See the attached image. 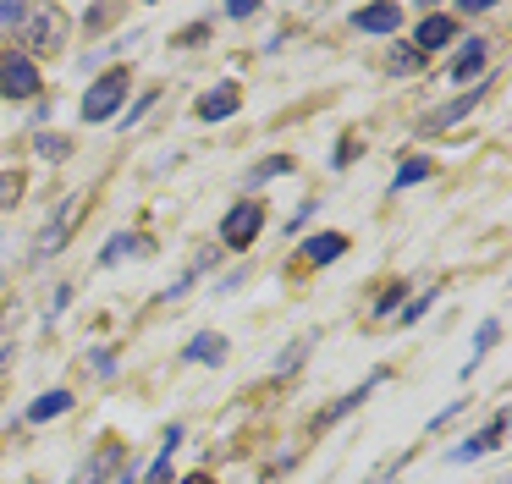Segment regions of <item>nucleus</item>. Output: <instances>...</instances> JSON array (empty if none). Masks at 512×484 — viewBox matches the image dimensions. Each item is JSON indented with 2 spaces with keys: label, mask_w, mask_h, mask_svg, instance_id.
Wrapping results in <instances>:
<instances>
[{
  "label": "nucleus",
  "mask_w": 512,
  "mask_h": 484,
  "mask_svg": "<svg viewBox=\"0 0 512 484\" xmlns=\"http://www.w3.org/2000/svg\"><path fill=\"white\" fill-rule=\"evenodd\" d=\"M144 484H177L171 479V451H160L155 462H149V473H144Z\"/></svg>",
  "instance_id": "obj_25"
},
{
  "label": "nucleus",
  "mask_w": 512,
  "mask_h": 484,
  "mask_svg": "<svg viewBox=\"0 0 512 484\" xmlns=\"http://www.w3.org/2000/svg\"><path fill=\"white\" fill-rule=\"evenodd\" d=\"M281 171H292V160H281V154H270V160H259L254 171H248V187H265V182H276Z\"/></svg>",
  "instance_id": "obj_18"
},
{
  "label": "nucleus",
  "mask_w": 512,
  "mask_h": 484,
  "mask_svg": "<svg viewBox=\"0 0 512 484\" xmlns=\"http://www.w3.org/2000/svg\"><path fill=\"white\" fill-rule=\"evenodd\" d=\"M386 380H391V374H386V369H375V380H364V385H358V391H347L342 402H331V407H325V424H331V418H342V413H353V407L364 402V396L375 391V385H386Z\"/></svg>",
  "instance_id": "obj_17"
},
{
  "label": "nucleus",
  "mask_w": 512,
  "mask_h": 484,
  "mask_svg": "<svg viewBox=\"0 0 512 484\" xmlns=\"http://www.w3.org/2000/svg\"><path fill=\"white\" fill-rule=\"evenodd\" d=\"M34 149L45 154V160H67V154H72V143H67V138H56V132H39V138H34Z\"/></svg>",
  "instance_id": "obj_22"
},
{
  "label": "nucleus",
  "mask_w": 512,
  "mask_h": 484,
  "mask_svg": "<svg viewBox=\"0 0 512 484\" xmlns=\"http://www.w3.org/2000/svg\"><path fill=\"white\" fill-rule=\"evenodd\" d=\"M83 204L89 198L83 193H72V198H61L56 209H50V220H45V231L34 237V259H50V253H61L72 242V231H78V220H83Z\"/></svg>",
  "instance_id": "obj_2"
},
{
  "label": "nucleus",
  "mask_w": 512,
  "mask_h": 484,
  "mask_svg": "<svg viewBox=\"0 0 512 484\" xmlns=\"http://www.w3.org/2000/svg\"><path fill=\"white\" fill-rule=\"evenodd\" d=\"M61 39H67V17L56 6H34L23 17V55L39 66V55H56Z\"/></svg>",
  "instance_id": "obj_1"
},
{
  "label": "nucleus",
  "mask_w": 512,
  "mask_h": 484,
  "mask_svg": "<svg viewBox=\"0 0 512 484\" xmlns=\"http://www.w3.org/2000/svg\"><path fill=\"white\" fill-rule=\"evenodd\" d=\"M72 407V391H45L28 402V424H50V418H61Z\"/></svg>",
  "instance_id": "obj_13"
},
{
  "label": "nucleus",
  "mask_w": 512,
  "mask_h": 484,
  "mask_svg": "<svg viewBox=\"0 0 512 484\" xmlns=\"http://www.w3.org/2000/svg\"><path fill=\"white\" fill-rule=\"evenodd\" d=\"M116 468H122V446H116V440H100V446L89 451V462L78 468V479H72V484H111Z\"/></svg>",
  "instance_id": "obj_6"
},
{
  "label": "nucleus",
  "mask_w": 512,
  "mask_h": 484,
  "mask_svg": "<svg viewBox=\"0 0 512 484\" xmlns=\"http://www.w3.org/2000/svg\"><path fill=\"white\" fill-rule=\"evenodd\" d=\"M204 39H210V28H204V22H199V28H182L177 33V44H204Z\"/></svg>",
  "instance_id": "obj_30"
},
{
  "label": "nucleus",
  "mask_w": 512,
  "mask_h": 484,
  "mask_svg": "<svg viewBox=\"0 0 512 484\" xmlns=\"http://www.w3.org/2000/svg\"><path fill=\"white\" fill-rule=\"evenodd\" d=\"M23 17H28L23 6H0V28H6V22H23Z\"/></svg>",
  "instance_id": "obj_32"
},
{
  "label": "nucleus",
  "mask_w": 512,
  "mask_h": 484,
  "mask_svg": "<svg viewBox=\"0 0 512 484\" xmlns=\"http://www.w3.org/2000/svg\"><path fill=\"white\" fill-rule=\"evenodd\" d=\"M413 66H424L419 50H397V55H391V72H413Z\"/></svg>",
  "instance_id": "obj_26"
},
{
  "label": "nucleus",
  "mask_w": 512,
  "mask_h": 484,
  "mask_svg": "<svg viewBox=\"0 0 512 484\" xmlns=\"http://www.w3.org/2000/svg\"><path fill=\"white\" fill-rule=\"evenodd\" d=\"M265 231V209H259V198H243V204H232L226 209V220H221V242L226 248H254V237Z\"/></svg>",
  "instance_id": "obj_4"
},
{
  "label": "nucleus",
  "mask_w": 512,
  "mask_h": 484,
  "mask_svg": "<svg viewBox=\"0 0 512 484\" xmlns=\"http://www.w3.org/2000/svg\"><path fill=\"white\" fill-rule=\"evenodd\" d=\"M496 336H501V325H496V319H485V325H479V336H474V358H468V369H463V374H474V369H479V358H485V352L496 347Z\"/></svg>",
  "instance_id": "obj_19"
},
{
  "label": "nucleus",
  "mask_w": 512,
  "mask_h": 484,
  "mask_svg": "<svg viewBox=\"0 0 512 484\" xmlns=\"http://www.w3.org/2000/svg\"><path fill=\"white\" fill-rule=\"evenodd\" d=\"M303 347H309V341H298L292 352H281V358H276V369H292V363H303Z\"/></svg>",
  "instance_id": "obj_31"
},
{
  "label": "nucleus",
  "mask_w": 512,
  "mask_h": 484,
  "mask_svg": "<svg viewBox=\"0 0 512 484\" xmlns=\"http://www.w3.org/2000/svg\"><path fill=\"white\" fill-rule=\"evenodd\" d=\"M188 363H226V336L199 330V336L188 341Z\"/></svg>",
  "instance_id": "obj_14"
},
{
  "label": "nucleus",
  "mask_w": 512,
  "mask_h": 484,
  "mask_svg": "<svg viewBox=\"0 0 512 484\" xmlns=\"http://www.w3.org/2000/svg\"><path fill=\"white\" fill-rule=\"evenodd\" d=\"M342 253H347L342 231H320V237L303 242V259H309V264H331V259H342Z\"/></svg>",
  "instance_id": "obj_12"
},
{
  "label": "nucleus",
  "mask_w": 512,
  "mask_h": 484,
  "mask_svg": "<svg viewBox=\"0 0 512 484\" xmlns=\"http://www.w3.org/2000/svg\"><path fill=\"white\" fill-rule=\"evenodd\" d=\"M397 303H402V286H391V292L375 303V319H391V314H397Z\"/></svg>",
  "instance_id": "obj_27"
},
{
  "label": "nucleus",
  "mask_w": 512,
  "mask_h": 484,
  "mask_svg": "<svg viewBox=\"0 0 512 484\" xmlns=\"http://www.w3.org/2000/svg\"><path fill=\"white\" fill-rule=\"evenodd\" d=\"M353 28L358 33H397L402 28V6H358Z\"/></svg>",
  "instance_id": "obj_11"
},
{
  "label": "nucleus",
  "mask_w": 512,
  "mask_h": 484,
  "mask_svg": "<svg viewBox=\"0 0 512 484\" xmlns=\"http://www.w3.org/2000/svg\"><path fill=\"white\" fill-rule=\"evenodd\" d=\"M127 253H149V242L138 237V231H122V237H111V242L100 248V264H122Z\"/></svg>",
  "instance_id": "obj_16"
},
{
  "label": "nucleus",
  "mask_w": 512,
  "mask_h": 484,
  "mask_svg": "<svg viewBox=\"0 0 512 484\" xmlns=\"http://www.w3.org/2000/svg\"><path fill=\"white\" fill-rule=\"evenodd\" d=\"M67 303H72V286H56V292H50V319H56Z\"/></svg>",
  "instance_id": "obj_29"
},
{
  "label": "nucleus",
  "mask_w": 512,
  "mask_h": 484,
  "mask_svg": "<svg viewBox=\"0 0 512 484\" xmlns=\"http://www.w3.org/2000/svg\"><path fill=\"white\" fill-rule=\"evenodd\" d=\"M501 435H507V413H496L485 429H479L474 440H463V446H452L446 451V462H474V457H485V451H496L501 446Z\"/></svg>",
  "instance_id": "obj_7"
},
{
  "label": "nucleus",
  "mask_w": 512,
  "mask_h": 484,
  "mask_svg": "<svg viewBox=\"0 0 512 484\" xmlns=\"http://www.w3.org/2000/svg\"><path fill=\"white\" fill-rule=\"evenodd\" d=\"M237 105H243V88H237V83H221V88H210V94H204L193 110H199V121H226Z\"/></svg>",
  "instance_id": "obj_9"
},
{
  "label": "nucleus",
  "mask_w": 512,
  "mask_h": 484,
  "mask_svg": "<svg viewBox=\"0 0 512 484\" xmlns=\"http://www.w3.org/2000/svg\"><path fill=\"white\" fill-rule=\"evenodd\" d=\"M479 99H485V88H468V94H457L452 105H441V110H430V116H424V127L419 132H446V127H457V121L468 116V110L479 105Z\"/></svg>",
  "instance_id": "obj_8"
},
{
  "label": "nucleus",
  "mask_w": 512,
  "mask_h": 484,
  "mask_svg": "<svg viewBox=\"0 0 512 484\" xmlns=\"http://www.w3.org/2000/svg\"><path fill=\"white\" fill-rule=\"evenodd\" d=\"M259 484H265V479H259Z\"/></svg>",
  "instance_id": "obj_34"
},
{
  "label": "nucleus",
  "mask_w": 512,
  "mask_h": 484,
  "mask_svg": "<svg viewBox=\"0 0 512 484\" xmlns=\"http://www.w3.org/2000/svg\"><path fill=\"white\" fill-rule=\"evenodd\" d=\"M479 66H485V39H468L463 50H457V61H452V77L457 83H474Z\"/></svg>",
  "instance_id": "obj_15"
},
{
  "label": "nucleus",
  "mask_w": 512,
  "mask_h": 484,
  "mask_svg": "<svg viewBox=\"0 0 512 484\" xmlns=\"http://www.w3.org/2000/svg\"><path fill=\"white\" fill-rule=\"evenodd\" d=\"M430 303H435V286H430L424 297H413L408 308H402V314H397V325H413V319H424V314H430Z\"/></svg>",
  "instance_id": "obj_24"
},
{
  "label": "nucleus",
  "mask_w": 512,
  "mask_h": 484,
  "mask_svg": "<svg viewBox=\"0 0 512 484\" xmlns=\"http://www.w3.org/2000/svg\"><path fill=\"white\" fill-rule=\"evenodd\" d=\"M89 369L94 374H111L116 369V352H89Z\"/></svg>",
  "instance_id": "obj_28"
},
{
  "label": "nucleus",
  "mask_w": 512,
  "mask_h": 484,
  "mask_svg": "<svg viewBox=\"0 0 512 484\" xmlns=\"http://www.w3.org/2000/svg\"><path fill=\"white\" fill-rule=\"evenodd\" d=\"M0 94L6 99H34L39 94V66L23 50H0Z\"/></svg>",
  "instance_id": "obj_5"
},
{
  "label": "nucleus",
  "mask_w": 512,
  "mask_h": 484,
  "mask_svg": "<svg viewBox=\"0 0 512 484\" xmlns=\"http://www.w3.org/2000/svg\"><path fill=\"white\" fill-rule=\"evenodd\" d=\"M177 484H215V479H204V473H193V479H177Z\"/></svg>",
  "instance_id": "obj_33"
},
{
  "label": "nucleus",
  "mask_w": 512,
  "mask_h": 484,
  "mask_svg": "<svg viewBox=\"0 0 512 484\" xmlns=\"http://www.w3.org/2000/svg\"><path fill=\"white\" fill-rule=\"evenodd\" d=\"M430 171H435V165L424 160V154H419V160H402V165H397V176H391V187H413V182H424Z\"/></svg>",
  "instance_id": "obj_20"
},
{
  "label": "nucleus",
  "mask_w": 512,
  "mask_h": 484,
  "mask_svg": "<svg viewBox=\"0 0 512 484\" xmlns=\"http://www.w3.org/2000/svg\"><path fill=\"white\" fill-rule=\"evenodd\" d=\"M452 39H457V22L435 11V17H424V22H419V39H413V50H419V55H430V50H446Z\"/></svg>",
  "instance_id": "obj_10"
},
{
  "label": "nucleus",
  "mask_w": 512,
  "mask_h": 484,
  "mask_svg": "<svg viewBox=\"0 0 512 484\" xmlns=\"http://www.w3.org/2000/svg\"><path fill=\"white\" fill-rule=\"evenodd\" d=\"M155 99H160V88H149V94H138V99H133V105H127V110H122V127H138V121H144V116H149V110H155Z\"/></svg>",
  "instance_id": "obj_21"
},
{
  "label": "nucleus",
  "mask_w": 512,
  "mask_h": 484,
  "mask_svg": "<svg viewBox=\"0 0 512 484\" xmlns=\"http://www.w3.org/2000/svg\"><path fill=\"white\" fill-rule=\"evenodd\" d=\"M122 105H127V72H105V77H94V83L83 88L78 116L83 121H111Z\"/></svg>",
  "instance_id": "obj_3"
},
{
  "label": "nucleus",
  "mask_w": 512,
  "mask_h": 484,
  "mask_svg": "<svg viewBox=\"0 0 512 484\" xmlns=\"http://www.w3.org/2000/svg\"><path fill=\"white\" fill-rule=\"evenodd\" d=\"M23 198V171H0V209H12Z\"/></svg>",
  "instance_id": "obj_23"
}]
</instances>
